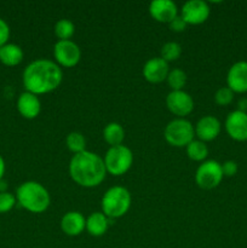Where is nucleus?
<instances>
[{
    "instance_id": "23",
    "label": "nucleus",
    "mask_w": 247,
    "mask_h": 248,
    "mask_svg": "<svg viewBox=\"0 0 247 248\" xmlns=\"http://www.w3.org/2000/svg\"><path fill=\"white\" fill-rule=\"evenodd\" d=\"M75 33V24L68 18H61L55 24V34L58 40H70Z\"/></svg>"
},
{
    "instance_id": "7",
    "label": "nucleus",
    "mask_w": 247,
    "mask_h": 248,
    "mask_svg": "<svg viewBox=\"0 0 247 248\" xmlns=\"http://www.w3.org/2000/svg\"><path fill=\"white\" fill-rule=\"evenodd\" d=\"M223 178L224 176H223L222 164H219L217 160H205L201 162L195 172L196 184L205 190L217 188Z\"/></svg>"
},
{
    "instance_id": "4",
    "label": "nucleus",
    "mask_w": 247,
    "mask_h": 248,
    "mask_svg": "<svg viewBox=\"0 0 247 248\" xmlns=\"http://www.w3.org/2000/svg\"><path fill=\"white\" fill-rule=\"evenodd\" d=\"M132 196L125 186H111L102 198V212L110 219L123 217L130 210Z\"/></svg>"
},
{
    "instance_id": "30",
    "label": "nucleus",
    "mask_w": 247,
    "mask_h": 248,
    "mask_svg": "<svg viewBox=\"0 0 247 248\" xmlns=\"http://www.w3.org/2000/svg\"><path fill=\"white\" fill-rule=\"evenodd\" d=\"M10 38V27L6 23V21L0 18V47L7 44V40Z\"/></svg>"
},
{
    "instance_id": "8",
    "label": "nucleus",
    "mask_w": 247,
    "mask_h": 248,
    "mask_svg": "<svg viewBox=\"0 0 247 248\" xmlns=\"http://www.w3.org/2000/svg\"><path fill=\"white\" fill-rule=\"evenodd\" d=\"M53 57L60 67L72 68L81 60V50L73 40H58L53 46Z\"/></svg>"
},
{
    "instance_id": "13",
    "label": "nucleus",
    "mask_w": 247,
    "mask_h": 248,
    "mask_svg": "<svg viewBox=\"0 0 247 248\" xmlns=\"http://www.w3.org/2000/svg\"><path fill=\"white\" fill-rule=\"evenodd\" d=\"M169 73V63L161 57L149 58L143 65V77L152 84H159L166 80Z\"/></svg>"
},
{
    "instance_id": "14",
    "label": "nucleus",
    "mask_w": 247,
    "mask_h": 248,
    "mask_svg": "<svg viewBox=\"0 0 247 248\" xmlns=\"http://www.w3.org/2000/svg\"><path fill=\"white\" fill-rule=\"evenodd\" d=\"M149 14L155 21L169 24L178 16V7L172 0H153L149 4Z\"/></svg>"
},
{
    "instance_id": "24",
    "label": "nucleus",
    "mask_w": 247,
    "mask_h": 248,
    "mask_svg": "<svg viewBox=\"0 0 247 248\" xmlns=\"http://www.w3.org/2000/svg\"><path fill=\"white\" fill-rule=\"evenodd\" d=\"M166 80L169 86L171 87V91H179V90H183V87L185 86L188 77H186V73L183 69L174 68V69L170 70Z\"/></svg>"
},
{
    "instance_id": "5",
    "label": "nucleus",
    "mask_w": 247,
    "mask_h": 248,
    "mask_svg": "<svg viewBox=\"0 0 247 248\" xmlns=\"http://www.w3.org/2000/svg\"><path fill=\"white\" fill-rule=\"evenodd\" d=\"M133 164V153L126 145L120 144L110 147L104 155V165L107 173L113 176L125 174Z\"/></svg>"
},
{
    "instance_id": "16",
    "label": "nucleus",
    "mask_w": 247,
    "mask_h": 248,
    "mask_svg": "<svg viewBox=\"0 0 247 248\" xmlns=\"http://www.w3.org/2000/svg\"><path fill=\"white\" fill-rule=\"evenodd\" d=\"M18 113L26 119H35L40 114L41 102L36 94L24 91L17 99Z\"/></svg>"
},
{
    "instance_id": "9",
    "label": "nucleus",
    "mask_w": 247,
    "mask_h": 248,
    "mask_svg": "<svg viewBox=\"0 0 247 248\" xmlns=\"http://www.w3.org/2000/svg\"><path fill=\"white\" fill-rule=\"evenodd\" d=\"M210 5L205 0H188L182 6V14L184 21L188 24H201L210 17Z\"/></svg>"
},
{
    "instance_id": "10",
    "label": "nucleus",
    "mask_w": 247,
    "mask_h": 248,
    "mask_svg": "<svg viewBox=\"0 0 247 248\" xmlns=\"http://www.w3.org/2000/svg\"><path fill=\"white\" fill-rule=\"evenodd\" d=\"M225 130L227 133L237 142L247 140V113L241 110H232L225 119Z\"/></svg>"
},
{
    "instance_id": "20",
    "label": "nucleus",
    "mask_w": 247,
    "mask_h": 248,
    "mask_svg": "<svg viewBox=\"0 0 247 248\" xmlns=\"http://www.w3.org/2000/svg\"><path fill=\"white\" fill-rule=\"evenodd\" d=\"M103 138L110 147L123 144L125 130L119 123H109L103 130Z\"/></svg>"
},
{
    "instance_id": "6",
    "label": "nucleus",
    "mask_w": 247,
    "mask_h": 248,
    "mask_svg": "<svg viewBox=\"0 0 247 248\" xmlns=\"http://www.w3.org/2000/svg\"><path fill=\"white\" fill-rule=\"evenodd\" d=\"M165 140L172 147H186L191 140H194L195 130L191 123L186 119L177 118L170 121L164 131Z\"/></svg>"
},
{
    "instance_id": "12",
    "label": "nucleus",
    "mask_w": 247,
    "mask_h": 248,
    "mask_svg": "<svg viewBox=\"0 0 247 248\" xmlns=\"http://www.w3.org/2000/svg\"><path fill=\"white\" fill-rule=\"evenodd\" d=\"M227 86L234 93L247 92V61L235 62L227 74Z\"/></svg>"
},
{
    "instance_id": "19",
    "label": "nucleus",
    "mask_w": 247,
    "mask_h": 248,
    "mask_svg": "<svg viewBox=\"0 0 247 248\" xmlns=\"http://www.w3.org/2000/svg\"><path fill=\"white\" fill-rule=\"evenodd\" d=\"M23 50L19 45L7 43L0 47V62L7 67H15L23 60Z\"/></svg>"
},
{
    "instance_id": "2",
    "label": "nucleus",
    "mask_w": 247,
    "mask_h": 248,
    "mask_svg": "<svg viewBox=\"0 0 247 248\" xmlns=\"http://www.w3.org/2000/svg\"><path fill=\"white\" fill-rule=\"evenodd\" d=\"M69 174L75 183L84 188L99 186L107 176L104 159L90 150L74 154L69 162Z\"/></svg>"
},
{
    "instance_id": "26",
    "label": "nucleus",
    "mask_w": 247,
    "mask_h": 248,
    "mask_svg": "<svg viewBox=\"0 0 247 248\" xmlns=\"http://www.w3.org/2000/svg\"><path fill=\"white\" fill-rule=\"evenodd\" d=\"M234 99V92L229 89L228 86L219 87L215 93V102L218 106H228Z\"/></svg>"
},
{
    "instance_id": "25",
    "label": "nucleus",
    "mask_w": 247,
    "mask_h": 248,
    "mask_svg": "<svg viewBox=\"0 0 247 248\" xmlns=\"http://www.w3.org/2000/svg\"><path fill=\"white\" fill-rule=\"evenodd\" d=\"M182 55V46L176 41H167L162 45L161 47V56L160 57L164 58L167 63L176 61L181 57Z\"/></svg>"
},
{
    "instance_id": "31",
    "label": "nucleus",
    "mask_w": 247,
    "mask_h": 248,
    "mask_svg": "<svg viewBox=\"0 0 247 248\" xmlns=\"http://www.w3.org/2000/svg\"><path fill=\"white\" fill-rule=\"evenodd\" d=\"M237 110H241V111H246L247 113V98H242L240 99L239 103H237Z\"/></svg>"
},
{
    "instance_id": "21",
    "label": "nucleus",
    "mask_w": 247,
    "mask_h": 248,
    "mask_svg": "<svg viewBox=\"0 0 247 248\" xmlns=\"http://www.w3.org/2000/svg\"><path fill=\"white\" fill-rule=\"evenodd\" d=\"M186 155L193 161H205L208 156V147L200 140H194L186 145Z\"/></svg>"
},
{
    "instance_id": "1",
    "label": "nucleus",
    "mask_w": 247,
    "mask_h": 248,
    "mask_svg": "<svg viewBox=\"0 0 247 248\" xmlns=\"http://www.w3.org/2000/svg\"><path fill=\"white\" fill-rule=\"evenodd\" d=\"M62 68L51 60H35L29 63L23 70L22 81L26 91L34 94L52 92L62 84Z\"/></svg>"
},
{
    "instance_id": "18",
    "label": "nucleus",
    "mask_w": 247,
    "mask_h": 248,
    "mask_svg": "<svg viewBox=\"0 0 247 248\" xmlns=\"http://www.w3.org/2000/svg\"><path fill=\"white\" fill-rule=\"evenodd\" d=\"M110 218L107 217L103 212H93L86 218V230L91 236L99 237L104 235L111 224Z\"/></svg>"
},
{
    "instance_id": "22",
    "label": "nucleus",
    "mask_w": 247,
    "mask_h": 248,
    "mask_svg": "<svg viewBox=\"0 0 247 248\" xmlns=\"http://www.w3.org/2000/svg\"><path fill=\"white\" fill-rule=\"evenodd\" d=\"M65 144L70 152L74 154H79V153L86 150V138L81 132L73 131V132L68 133V136L65 137Z\"/></svg>"
},
{
    "instance_id": "11",
    "label": "nucleus",
    "mask_w": 247,
    "mask_h": 248,
    "mask_svg": "<svg viewBox=\"0 0 247 248\" xmlns=\"http://www.w3.org/2000/svg\"><path fill=\"white\" fill-rule=\"evenodd\" d=\"M166 106L172 114L182 118L189 115L193 111L194 99L184 90L171 91L166 96Z\"/></svg>"
},
{
    "instance_id": "27",
    "label": "nucleus",
    "mask_w": 247,
    "mask_h": 248,
    "mask_svg": "<svg viewBox=\"0 0 247 248\" xmlns=\"http://www.w3.org/2000/svg\"><path fill=\"white\" fill-rule=\"evenodd\" d=\"M16 205V196L7 191H0V213L11 211Z\"/></svg>"
},
{
    "instance_id": "29",
    "label": "nucleus",
    "mask_w": 247,
    "mask_h": 248,
    "mask_svg": "<svg viewBox=\"0 0 247 248\" xmlns=\"http://www.w3.org/2000/svg\"><path fill=\"white\" fill-rule=\"evenodd\" d=\"M186 26H188V23L184 21L183 17H182L181 15H178L177 17H174V18L172 19V21L169 23L170 29H171V31H177V33L185 31Z\"/></svg>"
},
{
    "instance_id": "32",
    "label": "nucleus",
    "mask_w": 247,
    "mask_h": 248,
    "mask_svg": "<svg viewBox=\"0 0 247 248\" xmlns=\"http://www.w3.org/2000/svg\"><path fill=\"white\" fill-rule=\"evenodd\" d=\"M4 173H5V161L4 159H2L1 155H0V179L2 178Z\"/></svg>"
},
{
    "instance_id": "28",
    "label": "nucleus",
    "mask_w": 247,
    "mask_h": 248,
    "mask_svg": "<svg viewBox=\"0 0 247 248\" xmlns=\"http://www.w3.org/2000/svg\"><path fill=\"white\" fill-rule=\"evenodd\" d=\"M222 171L224 177H234L239 171V165L234 160H227L222 164Z\"/></svg>"
},
{
    "instance_id": "3",
    "label": "nucleus",
    "mask_w": 247,
    "mask_h": 248,
    "mask_svg": "<svg viewBox=\"0 0 247 248\" xmlns=\"http://www.w3.org/2000/svg\"><path fill=\"white\" fill-rule=\"evenodd\" d=\"M16 194L19 205L31 213L45 212L51 203V196L47 189L35 181L22 183Z\"/></svg>"
},
{
    "instance_id": "17",
    "label": "nucleus",
    "mask_w": 247,
    "mask_h": 248,
    "mask_svg": "<svg viewBox=\"0 0 247 248\" xmlns=\"http://www.w3.org/2000/svg\"><path fill=\"white\" fill-rule=\"evenodd\" d=\"M61 229L68 236H77L86 229V218L77 211L67 212L61 219Z\"/></svg>"
},
{
    "instance_id": "15",
    "label": "nucleus",
    "mask_w": 247,
    "mask_h": 248,
    "mask_svg": "<svg viewBox=\"0 0 247 248\" xmlns=\"http://www.w3.org/2000/svg\"><path fill=\"white\" fill-rule=\"evenodd\" d=\"M220 128H222V125H220L218 118L213 115H205L199 119L194 130H195V135L198 136L199 140L206 143L216 140L219 136Z\"/></svg>"
}]
</instances>
